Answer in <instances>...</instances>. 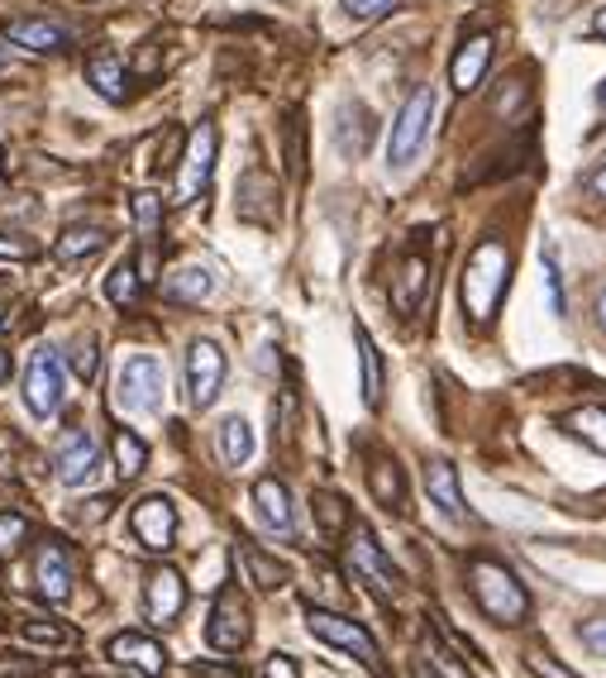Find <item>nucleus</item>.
Here are the masks:
<instances>
[{"instance_id": "9b49d317", "label": "nucleus", "mask_w": 606, "mask_h": 678, "mask_svg": "<svg viewBox=\"0 0 606 678\" xmlns=\"http://www.w3.org/2000/svg\"><path fill=\"white\" fill-rule=\"evenodd\" d=\"M349 569L359 573L377 597L397 593V569H392V559L382 554V545L373 540V530L368 526H349Z\"/></svg>"}, {"instance_id": "58836bf2", "label": "nucleus", "mask_w": 606, "mask_h": 678, "mask_svg": "<svg viewBox=\"0 0 606 678\" xmlns=\"http://www.w3.org/2000/svg\"><path fill=\"white\" fill-rule=\"evenodd\" d=\"M96 369H101L96 339H77V344H72V373L77 377H96Z\"/></svg>"}, {"instance_id": "ea45409f", "label": "nucleus", "mask_w": 606, "mask_h": 678, "mask_svg": "<svg viewBox=\"0 0 606 678\" xmlns=\"http://www.w3.org/2000/svg\"><path fill=\"white\" fill-rule=\"evenodd\" d=\"M578 641H583L592 655L606 659V611H597V617H587L583 626H578Z\"/></svg>"}, {"instance_id": "4c0bfd02", "label": "nucleus", "mask_w": 606, "mask_h": 678, "mask_svg": "<svg viewBox=\"0 0 606 678\" xmlns=\"http://www.w3.org/2000/svg\"><path fill=\"white\" fill-rule=\"evenodd\" d=\"M0 258H10V264H34L38 244L24 239V234H5V230H0Z\"/></svg>"}, {"instance_id": "423d86ee", "label": "nucleus", "mask_w": 606, "mask_h": 678, "mask_svg": "<svg viewBox=\"0 0 606 678\" xmlns=\"http://www.w3.org/2000/svg\"><path fill=\"white\" fill-rule=\"evenodd\" d=\"M430 120H434V86H416L411 96H406L397 125H392V143H387V163L392 167H406L416 159V149L430 135Z\"/></svg>"}, {"instance_id": "4be33fe9", "label": "nucleus", "mask_w": 606, "mask_h": 678, "mask_svg": "<svg viewBox=\"0 0 606 678\" xmlns=\"http://www.w3.org/2000/svg\"><path fill=\"white\" fill-rule=\"evenodd\" d=\"M125 58L115 54V48H96V54L86 58V86L96 91V96H105V101H125V91H129V82H125Z\"/></svg>"}, {"instance_id": "864d4df0", "label": "nucleus", "mask_w": 606, "mask_h": 678, "mask_svg": "<svg viewBox=\"0 0 606 678\" xmlns=\"http://www.w3.org/2000/svg\"><path fill=\"white\" fill-rule=\"evenodd\" d=\"M5 325H10V316H5V306H0V330H5Z\"/></svg>"}, {"instance_id": "c85d7f7f", "label": "nucleus", "mask_w": 606, "mask_h": 678, "mask_svg": "<svg viewBox=\"0 0 606 678\" xmlns=\"http://www.w3.org/2000/svg\"><path fill=\"white\" fill-rule=\"evenodd\" d=\"M563 430L578 435L583 445H592L597 454H606V407H578L563 416Z\"/></svg>"}, {"instance_id": "7c9ffc66", "label": "nucleus", "mask_w": 606, "mask_h": 678, "mask_svg": "<svg viewBox=\"0 0 606 678\" xmlns=\"http://www.w3.org/2000/svg\"><path fill=\"white\" fill-rule=\"evenodd\" d=\"M359 369H363V401L368 407H382V354L363 325H359Z\"/></svg>"}, {"instance_id": "a878e982", "label": "nucleus", "mask_w": 606, "mask_h": 678, "mask_svg": "<svg viewBox=\"0 0 606 678\" xmlns=\"http://www.w3.org/2000/svg\"><path fill=\"white\" fill-rule=\"evenodd\" d=\"M143 292H149V282L139 278V268L129 264V258H120V264L105 272V296H110V306H120V311H139Z\"/></svg>"}, {"instance_id": "a19ab883", "label": "nucleus", "mask_w": 606, "mask_h": 678, "mask_svg": "<svg viewBox=\"0 0 606 678\" xmlns=\"http://www.w3.org/2000/svg\"><path fill=\"white\" fill-rule=\"evenodd\" d=\"M353 20H387L392 10H401V0H345Z\"/></svg>"}, {"instance_id": "79ce46f5", "label": "nucleus", "mask_w": 606, "mask_h": 678, "mask_svg": "<svg viewBox=\"0 0 606 678\" xmlns=\"http://www.w3.org/2000/svg\"><path fill=\"white\" fill-rule=\"evenodd\" d=\"M426 655H430V664H434V669H440L444 678H473V674L464 669V664L454 659V650H444L440 641H430V645H426Z\"/></svg>"}, {"instance_id": "dca6fc26", "label": "nucleus", "mask_w": 606, "mask_h": 678, "mask_svg": "<svg viewBox=\"0 0 606 678\" xmlns=\"http://www.w3.org/2000/svg\"><path fill=\"white\" fill-rule=\"evenodd\" d=\"M254 506H258L263 526H268L272 536L292 540V530H296V506H292V492H287L282 478H258V482H254Z\"/></svg>"}, {"instance_id": "e433bc0d", "label": "nucleus", "mask_w": 606, "mask_h": 678, "mask_svg": "<svg viewBox=\"0 0 606 678\" xmlns=\"http://www.w3.org/2000/svg\"><path fill=\"white\" fill-rule=\"evenodd\" d=\"M525 664H531V674H535V678H578L573 669H563V664H559L555 655H549V650H539V645L525 650Z\"/></svg>"}, {"instance_id": "de8ad7c7", "label": "nucleus", "mask_w": 606, "mask_h": 678, "mask_svg": "<svg viewBox=\"0 0 606 678\" xmlns=\"http://www.w3.org/2000/svg\"><path fill=\"white\" fill-rule=\"evenodd\" d=\"M592 34H597V38H606V5L597 10V15H592Z\"/></svg>"}, {"instance_id": "5701e85b", "label": "nucleus", "mask_w": 606, "mask_h": 678, "mask_svg": "<svg viewBox=\"0 0 606 678\" xmlns=\"http://www.w3.org/2000/svg\"><path fill=\"white\" fill-rule=\"evenodd\" d=\"M426 492H430V502L440 506L450 521H464V492H458V474H454V464L450 459H430L426 464Z\"/></svg>"}, {"instance_id": "6e6552de", "label": "nucleus", "mask_w": 606, "mask_h": 678, "mask_svg": "<svg viewBox=\"0 0 606 678\" xmlns=\"http://www.w3.org/2000/svg\"><path fill=\"white\" fill-rule=\"evenodd\" d=\"M248 631H254V621H248V603H244V593L230 583V588H220L215 607H210L206 641H210V650H220V655H234V650L248 645Z\"/></svg>"}, {"instance_id": "f8f14e48", "label": "nucleus", "mask_w": 606, "mask_h": 678, "mask_svg": "<svg viewBox=\"0 0 606 678\" xmlns=\"http://www.w3.org/2000/svg\"><path fill=\"white\" fill-rule=\"evenodd\" d=\"M96 464H101L96 440H91L82 425L62 430L58 445H53V474H58V482H68V488H82V482L96 474Z\"/></svg>"}, {"instance_id": "09e8293b", "label": "nucleus", "mask_w": 606, "mask_h": 678, "mask_svg": "<svg viewBox=\"0 0 606 678\" xmlns=\"http://www.w3.org/2000/svg\"><path fill=\"white\" fill-rule=\"evenodd\" d=\"M5 377H10V349L0 344V383H5Z\"/></svg>"}, {"instance_id": "9d476101", "label": "nucleus", "mask_w": 606, "mask_h": 678, "mask_svg": "<svg viewBox=\"0 0 606 678\" xmlns=\"http://www.w3.org/2000/svg\"><path fill=\"white\" fill-rule=\"evenodd\" d=\"M220 387H225V354H220L215 339H196L187 349V397L191 407H215Z\"/></svg>"}, {"instance_id": "6ab92c4d", "label": "nucleus", "mask_w": 606, "mask_h": 678, "mask_svg": "<svg viewBox=\"0 0 606 678\" xmlns=\"http://www.w3.org/2000/svg\"><path fill=\"white\" fill-rule=\"evenodd\" d=\"M426 287H430V258L420 249H406V258L397 264V278H392V302H397L401 316L426 302Z\"/></svg>"}, {"instance_id": "c756f323", "label": "nucleus", "mask_w": 606, "mask_h": 678, "mask_svg": "<svg viewBox=\"0 0 606 678\" xmlns=\"http://www.w3.org/2000/svg\"><path fill=\"white\" fill-rule=\"evenodd\" d=\"M110 449H115V474H120L125 482H135L143 474V464H149V445H143L135 430H115Z\"/></svg>"}, {"instance_id": "0eeeda50", "label": "nucleus", "mask_w": 606, "mask_h": 678, "mask_svg": "<svg viewBox=\"0 0 606 678\" xmlns=\"http://www.w3.org/2000/svg\"><path fill=\"white\" fill-rule=\"evenodd\" d=\"M62 393H68V369H62L58 349H34L30 369H24V407L34 416H53L62 407Z\"/></svg>"}, {"instance_id": "f257e3e1", "label": "nucleus", "mask_w": 606, "mask_h": 678, "mask_svg": "<svg viewBox=\"0 0 606 678\" xmlns=\"http://www.w3.org/2000/svg\"><path fill=\"white\" fill-rule=\"evenodd\" d=\"M511 282V254L502 239H482L478 249L468 254V268H464V311L473 325H487L497 316V302H502Z\"/></svg>"}, {"instance_id": "7ed1b4c3", "label": "nucleus", "mask_w": 606, "mask_h": 678, "mask_svg": "<svg viewBox=\"0 0 606 678\" xmlns=\"http://www.w3.org/2000/svg\"><path fill=\"white\" fill-rule=\"evenodd\" d=\"M163 387H167L163 363L149 354H129L120 363V373H115V407L129 416H153L163 407Z\"/></svg>"}, {"instance_id": "473e14b6", "label": "nucleus", "mask_w": 606, "mask_h": 678, "mask_svg": "<svg viewBox=\"0 0 606 678\" xmlns=\"http://www.w3.org/2000/svg\"><path fill=\"white\" fill-rule=\"evenodd\" d=\"M311 512H315V526H321L325 536H345V530L353 526V521H349V502L339 498V492H315Z\"/></svg>"}, {"instance_id": "3c124183", "label": "nucleus", "mask_w": 606, "mask_h": 678, "mask_svg": "<svg viewBox=\"0 0 606 678\" xmlns=\"http://www.w3.org/2000/svg\"><path fill=\"white\" fill-rule=\"evenodd\" d=\"M5 72H10V48L0 44V77H5Z\"/></svg>"}, {"instance_id": "aec40b11", "label": "nucleus", "mask_w": 606, "mask_h": 678, "mask_svg": "<svg viewBox=\"0 0 606 678\" xmlns=\"http://www.w3.org/2000/svg\"><path fill=\"white\" fill-rule=\"evenodd\" d=\"M373 110L363 106V101H349L345 110H339V120H335V149L345 153V159H363L368 153V143H373Z\"/></svg>"}, {"instance_id": "412c9836", "label": "nucleus", "mask_w": 606, "mask_h": 678, "mask_svg": "<svg viewBox=\"0 0 606 678\" xmlns=\"http://www.w3.org/2000/svg\"><path fill=\"white\" fill-rule=\"evenodd\" d=\"M487 62H492V38L487 34H473V38H464V48L454 54V62H450V82H454V91H478L482 86V77H487Z\"/></svg>"}, {"instance_id": "f03ea898", "label": "nucleus", "mask_w": 606, "mask_h": 678, "mask_svg": "<svg viewBox=\"0 0 606 678\" xmlns=\"http://www.w3.org/2000/svg\"><path fill=\"white\" fill-rule=\"evenodd\" d=\"M468 588H473L478 607L492 621L516 626V621L531 617V593H525L516 583V573H511L506 564H497V559H473L468 564Z\"/></svg>"}, {"instance_id": "c03bdc74", "label": "nucleus", "mask_w": 606, "mask_h": 678, "mask_svg": "<svg viewBox=\"0 0 606 678\" xmlns=\"http://www.w3.org/2000/svg\"><path fill=\"white\" fill-rule=\"evenodd\" d=\"M545 287H549V306H555V316H563V292H559V268H555V254H545Z\"/></svg>"}, {"instance_id": "cd10ccee", "label": "nucleus", "mask_w": 606, "mask_h": 678, "mask_svg": "<svg viewBox=\"0 0 606 678\" xmlns=\"http://www.w3.org/2000/svg\"><path fill=\"white\" fill-rule=\"evenodd\" d=\"M240 559H244V569H248V578L258 583V588H282L287 583V564L278 554H268V550H258L254 540H240Z\"/></svg>"}, {"instance_id": "5fc2aeb1", "label": "nucleus", "mask_w": 606, "mask_h": 678, "mask_svg": "<svg viewBox=\"0 0 606 678\" xmlns=\"http://www.w3.org/2000/svg\"><path fill=\"white\" fill-rule=\"evenodd\" d=\"M0 163H5V149H0Z\"/></svg>"}, {"instance_id": "bb28decb", "label": "nucleus", "mask_w": 606, "mask_h": 678, "mask_svg": "<svg viewBox=\"0 0 606 678\" xmlns=\"http://www.w3.org/2000/svg\"><path fill=\"white\" fill-rule=\"evenodd\" d=\"M368 488H373V498H377L382 506L401 512V502H406V482H401V468H397V459L377 454V459L368 464Z\"/></svg>"}, {"instance_id": "2eb2a0df", "label": "nucleus", "mask_w": 606, "mask_h": 678, "mask_svg": "<svg viewBox=\"0 0 606 678\" xmlns=\"http://www.w3.org/2000/svg\"><path fill=\"white\" fill-rule=\"evenodd\" d=\"M34 578H38V593H44L48 603H68V597H72V559H68V550H62L58 540H38Z\"/></svg>"}, {"instance_id": "20e7f679", "label": "nucleus", "mask_w": 606, "mask_h": 678, "mask_svg": "<svg viewBox=\"0 0 606 678\" xmlns=\"http://www.w3.org/2000/svg\"><path fill=\"white\" fill-rule=\"evenodd\" d=\"M215 153H220L215 125H196L187 135V149H182V159H177V191H173L177 206H191L196 197H206L210 177H215Z\"/></svg>"}, {"instance_id": "39448f33", "label": "nucleus", "mask_w": 606, "mask_h": 678, "mask_svg": "<svg viewBox=\"0 0 606 678\" xmlns=\"http://www.w3.org/2000/svg\"><path fill=\"white\" fill-rule=\"evenodd\" d=\"M306 626H311V635H321L325 645L345 650V655H353L359 664H368L373 674H382V650H377V641H373V635H368L353 617H339V611L311 607V611H306Z\"/></svg>"}, {"instance_id": "ddd939ff", "label": "nucleus", "mask_w": 606, "mask_h": 678, "mask_svg": "<svg viewBox=\"0 0 606 678\" xmlns=\"http://www.w3.org/2000/svg\"><path fill=\"white\" fill-rule=\"evenodd\" d=\"M129 526H135L139 545H149V550H167L177 536V506L163 498V492H153V498H143L135 512H129Z\"/></svg>"}, {"instance_id": "49530a36", "label": "nucleus", "mask_w": 606, "mask_h": 678, "mask_svg": "<svg viewBox=\"0 0 606 678\" xmlns=\"http://www.w3.org/2000/svg\"><path fill=\"white\" fill-rule=\"evenodd\" d=\"M583 191L587 197H597V201H606V163H597L592 173L583 177Z\"/></svg>"}, {"instance_id": "b1692460", "label": "nucleus", "mask_w": 606, "mask_h": 678, "mask_svg": "<svg viewBox=\"0 0 606 678\" xmlns=\"http://www.w3.org/2000/svg\"><path fill=\"white\" fill-rule=\"evenodd\" d=\"M5 38L20 48H30V54H58V48H68L62 24H48V20H10Z\"/></svg>"}, {"instance_id": "37998d69", "label": "nucleus", "mask_w": 606, "mask_h": 678, "mask_svg": "<svg viewBox=\"0 0 606 678\" xmlns=\"http://www.w3.org/2000/svg\"><path fill=\"white\" fill-rule=\"evenodd\" d=\"M287 173L301 177V115L287 120Z\"/></svg>"}, {"instance_id": "a211bd4d", "label": "nucleus", "mask_w": 606, "mask_h": 678, "mask_svg": "<svg viewBox=\"0 0 606 678\" xmlns=\"http://www.w3.org/2000/svg\"><path fill=\"white\" fill-rule=\"evenodd\" d=\"M110 659L115 664H125V669H139L143 678H163L167 669V655H163V645L149 641V635H139V631H125V635H115L110 645Z\"/></svg>"}, {"instance_id": "2f4dec72", "label": "nucleus", "mask_w": 606, "mask_h": 678, "mask_svg": "<svg viewBox=\"0 0 606 678\" xmlns=\"http://www.w3.org/2000/svg\"><path fill=\"white\" fill-rule=\"evenodd\" d=\"M220 454H225V464L254 459V425H248L244 416H230V421L220 425Z\"/></svg>"}, {"instance_id": "c9c22d12", "label": "nucleus", "mask_w": 606, "mask_h": 678, "mask_svg": "<svg viewBox=\"0 0 606 678\" xmlns=\"http://www.w3.org/2000/svg\"><path fill=\"white\" fill-rule=\"evenodd\" d=\"M24 540H30V521H24L20 512H0V559L20 554Z\"/></svg>"}, {"instance_id": "f704fd0d", "label": "nucleus", "mask_w": 606, "mask_h": 678, "mask_svg": "<svg viewBox=\"0 0 606 678\" xmlns=\"http://www.w3.org/2000/svg\"><path fill=\"white\" fill-rule=\"evenodd\" d=\"M24 635H30L34 645H48V650H72L77 645V635L62 621H53V617L48 621L44 617H30V621H24Z\"/></svg>"}, {"instance_id": "72a5a7b5", "label": "nucleus", "mask_w": 606, "mask_h": 678, "mask_svg": "<svg viewBox=\"0 0 606 678\" xmlns=\"http://www.w3.org/2000/svg\"><path fill=\"white\" fill-rule=\"evenodd\" d=\"M135 230L139 244H158V230H163V197L158 191H135Z\"/></svg>"}, {"instance_id": "1a4fd4ad", "label": "nucleus", "mask_w": 606, "mask_h": 678, "mask_svg": "<svg viewBox=\"0 0 606 678\" xmlns=\"http://www.w3.org/2000/svg\"><path fill=\"white\" fill-rule=\"evenodd\" d=\"M234 211H240L244 225H258V230H272L282 215V191H278V177L263 173V167H248L234 187Z\"/></svg>"}, {"instance_id": "4468645a", "label": "nucleus", "mask_w": 606, "mask_h": 678, "mask_svg": "<svg viewBox=\"0 0 606 678\" xmlns=\"http://www.w3.org/2000/svg\"><path fill=\"white\" fill-rule=\"evenodd\" d=\"M182 607H187V583H182L177 569H149V578H143V611H149V621H177Z\"/></svg>"}, {"instance_id": "393cba45", "label": "nucleus", "mask_w": 606, "mask_h": 678, "mask_svg": "<svg viewBox=\"0 0 606 678\" xmlns=\"http://www.w3.org/2000/svg\"><path fill=\"white\" fill-rule=\"evenodd\" d=\"M105 244H110V234L101 225H68L58 234V244H53V254H58L62 264H86V258H96Z\"/></svg>"}, {"instance_id": "603ef678", "label": "nucleus", "mask_w": 606, "mask_h": 678, "mask_svg": "<svg viewBox=\"0 0 606 678\" xmlns=\"http://www.w3.org/2000/svg\"><path fill=\"white\" fill-rule=\"evenodd\" d=\"M597 101H602V110H606V82L597 86Z\"/></svg>"}, {"instance_id": "a18cd8bd", "label": "nucleus", "mask_w": 606, "mask_h": 678, "mask_svg": "<svg viewBox=\"0 0 606 678\" xmlns=\"http://www.w3.org/2000/svg\"><path fill=\"white\" fill-rule=\"evenodd\" d=\"M263 678H301V669H296L292 655H272L268 669H263Z\"/></svg>"}, {"instance_id": "8fccbe9b", "label": "nucleus", "mask_w": 606, "mask_h": 678, "mask_svg": "<svg viewBox=\"0 0 606 678\" xmlns=\"http://www.w3.org/2000/svg\"><path fill=\"white\" fill-rule=\"evenodd\" d=\"M597 325L606 330V292H597Z\"/></svg>"}, {"instance_id": "f3484780", "label": "nucleus", "mask_w": 606, "mask_h": 678, "mask_svg": "<svg viewBox=\"0 0 606 678\" xmlns=\"http://www.w3.org/2000/svg\"><path fill=\"white\" fill-rule=\"evenodd\" d=\"M158 292L177 306H201L206 296H215V272H210V264H182L167 278H158Z\"/></svg>"}]
</instances>
